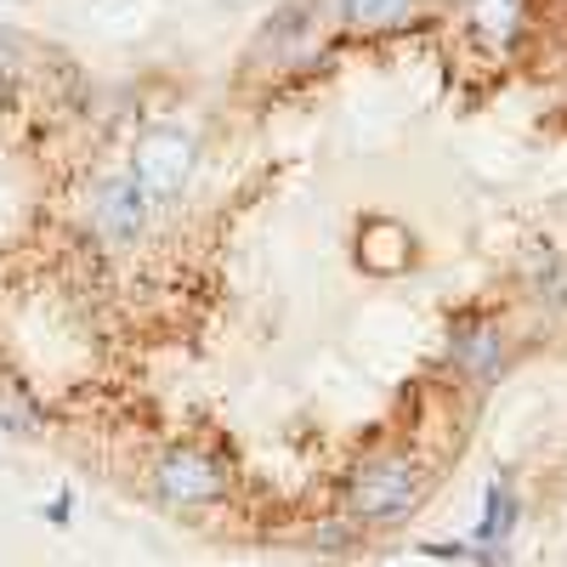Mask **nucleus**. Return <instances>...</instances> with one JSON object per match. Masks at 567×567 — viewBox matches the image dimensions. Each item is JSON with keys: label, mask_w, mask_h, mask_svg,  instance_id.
Here are the masks:
<instances>
[{"label": "nucleus", "mask_w": 567, "mask_h": 567, "mask_svg": "<svg viewBox=\"0 0 567 567\" xmlns=\"http://www.w3.org/2000/svg\"><path fill=\"white\" fill-rule=\"evenodd\" d=\"M221 488H227V477H221V465H216L210 454L176 449V454L159 460V494H165L171 505H205V499H216Z\"/></svg>", "instance_id": "nucleus-4"}, {"label": "nucleus", "mask_w": 567, "mask_h": 567, "mask_svg": "<svg viewBox=\"0 0 567 567\" xmlns=\"http://www.w3.org/2000/svg\"><path fill=\"white\" fill-rule=\"evenodd\" d=\"M516 528V494L511 483H488V505H483V523H477V545H505Z\"/></svg>", "instance_id": "nucleus-7"}, {"label": "nucleus", "mask_w": 567, "mask_h": 567, "mask_svg": "<svg viewBox=\"0 0 567 567\" xmlns=\"http://www.w3.org/2000/svg\"><path fill=\"white\" fill-rule=\"evenodd\" d=\"M23 69V40L12 29H0V80H12Z\"/></svg>", "instance_id": "nucleus-9"}, {"label": "nucleus", "mask_w": 567, "mask_h": 567, "mask_svg": "<svg viewBox=\"0 0 567 567\" xmlns=\"http://www.w3.org/2000/svg\"><path fill=\"white\" fill-rule=\"evenodd\" d=\"M142 221H148V199H142V187L131 176L97 187V199H91V227H97L109 245H136Z\"/></svg>", "instance_id": "nucleus-3"}, {"label": "nucleus", "mask_w": 567, "mask_h": 567, "mask_svg": "<svg viewBox=\"0 0 567 567\" xmlns=\"http://www.w3.org/2000/svg\"><path fill=\"white\" fill-rule=\"evenodd\" d=\"M45 516H52V523L63 528V523H69V494H63V499H52V511H45Z\"/></svg>", "instance_id": "nucleus-10"}, {"label": "nucleus", "mask_w": 567, "mask_h": 567, "mask_svg": "<svg viewBox=\"0 0 567 567\" xmlns=\"http://www.w3.org/2000/svg\"><path fill=\"white\" fill-rule=\"evenodd\" d=\"M336 18L363 34H381V29H403L414 18V0H336Z\"/></svg>", "instance_id": "nucleus-6"}, {"label": "nucleus", "mask_w": 567, "mask_h": 567, "mask_svg": "<svg viewBox=\"0 0 567 567\" xmlns=\"http://www.w3.org/2000/svg\"><path fill=\"white\" fill-rule=\"evenodd\" d=\"M471 12H477V29H483L488 40H511L523 0H471Z\"/></svg>", "instance_id": "nucleus-8"}, {"label": "nucleus", "mask_w": 567, "mask_h": 567, "mask_svg": "<svg viewBox=\"0 0 567 567\" xmlns=\"http://www.w3.org/2000/svg\"><path fill=\"white\" fill-rule=\"evenodd\" d=\"M187 176H194V136L165 125V131H148L136 142V154H131V182L142 187V199H176Z\"/></svg>", "instance_id": "nucleus-2"}, {"label": "nucleus", "mask_w": 567, "mask_h": 567, "mask_svg": "<svg viewBox=\"0 0 567 567\" xmlns=\"http://www.w3.org/2000/svg\"><path fill=\"white\" fill-rule=\"evenodd\" d=\"M454 363H460L465 374H477V381H499V369H505L499 329H494V323H465L460 336H454Z\"/></svg>", "instance_id": "nucleus-5"}, {"label": "nucleus", "mask_w": 567, "mask_h": 567, "mask_svg": "<svg viewBox=\"0 0 567 567\" xmlns=\"http://www.w3.org/2000/svg\"><path fill=\"white\" fill-rule=\"evenodd\" d=\"M420 488L425 483H420L414 460L381 454L352 477V516H363V523H398V516H409L420 505Z\"/></svg>", "instance_id": "nucleus-1"}]
</instances>
